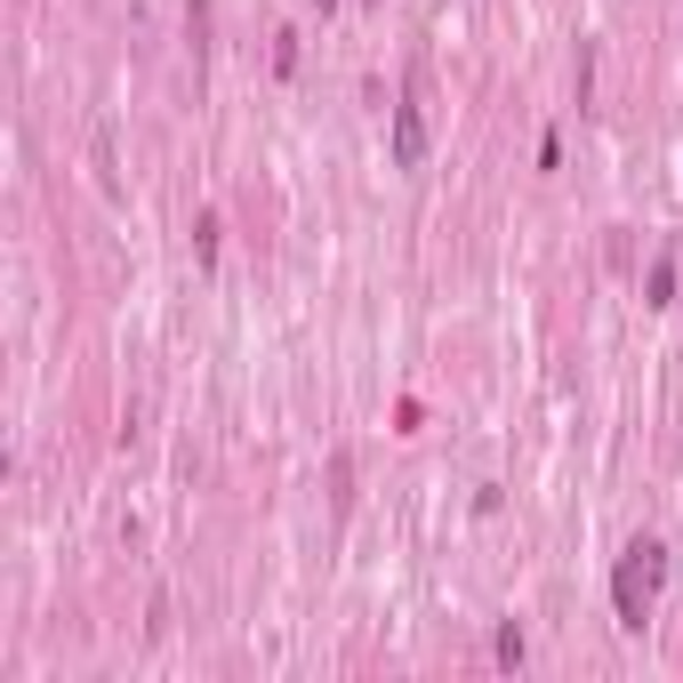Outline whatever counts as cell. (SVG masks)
I'll list each match as a JSON object with an SVG mask.
<instances>
[{"label": "cell", "instance_id": "6da1fadb", "mask_svg": "<svg viewBox=\"0 0 683 683\" xmlns=\"http://www.w3.org/2000/svg\"><path fill=\"white\" fill-rule=\"evenodd\" d=\"M659 579H668V547H659V539H635V547H628V563H619V579H611L619 628H644V611H651Z\"/></svg>", "mask_w": 683, "mask_h": 683}, {"label": "cell", "instance_id": "277c9868", "mask_svg": "<svg viewBox=\"0 0 683 683\" xmlns=\"http://www.w3.org/2000/svg\"><path fill=\"white\" fill-rule=\"evenodd\" d=\"M322 9H330V0H322Z\"/></svg>", "mask_w": 683, "mask_h": 683}, {"label": "cell", "instance_id": "3957f363", "mask_svg": "<svg viewBox=\"0 0 683 683\" xmlns=\"http://www.w3.org/2000/svg\"><path fill=\"white\" fill-rule=\"evenodd\" d=\"M644 306H675V250L651 258V282H644Z\"/></svg>", "mask_w": 683, "mask_h": 683}, {"label": "cell", "instance_id": "7a4b0ae2", "mask_svg": "<svg viewBox=\"0 0 683 683\" xmlns=\"http://www.w3.org/2000/svg\"><path fill=\"white\" fill-rule=\"evenodd\" d=\"M395 161H402V170H419V161H426V121H419V97H402V105H395Z\"/></svg>", "mask_w": 683, "mask_h": 683}]
</instances>
